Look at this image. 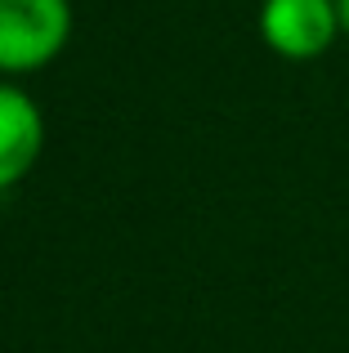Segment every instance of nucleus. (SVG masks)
<instances>
[{
    "mask_svg": "<svg viewBox=\"0 0 349 353\" xmlns=\"http://www.w3.org/2000/svg\"><path fill=\"white\" fill-rule=\"evenodd\" d=\"M45 152V117L14 81H0V192L18 188Z\"/></svg>",
    "mask_w": 349,
    "mask_h": 353,
    "instance_id": "3",
    "label": "nucleus"
},
{
    "mask_svg": "<svg viewBox=\"0 0 349 353\" xmlns=\"http://www.w3.org/2000/svg\"><path fill=\"white\" fill-rule=\"evenodd\" d=\"M72 36V0H0V77L50 68Z\"/></svg>",
    "mask_w": 349,
    "mask_h": 353,
    "instance_id": "1",
    "label": "nucleus"
},
{
    "mask_svg": "<svg viewBox=\"0 0 349 353\" xmlns=\"http://www.w3.org/2000/svg\"><path fill=\"white\" fill-rule=\"evenodd\" d=\"M336 9H341V27H345V36H349V0H336Z\"/></svg>",
    "mask_w": 349,
    "mask_h": 353,
    "instance_id": "4",
    "label": "nucleus"
},
{
    "mask_svg": "<svg viewBox=\"0 0 349 353\" xmlns=\"http://www.w3.org/2000/svg\"><path fill=\"white\" fill-rule=\"evenodd\" d=\"M345 36L336 0H264L260 41L287 63H314Z\"/></svg>",
    "mask_w": 349,
    "mask_h": 353,
    "instance_id": "2",
    "label": "nucleus"
}]
</instances>
